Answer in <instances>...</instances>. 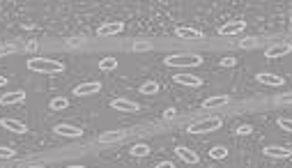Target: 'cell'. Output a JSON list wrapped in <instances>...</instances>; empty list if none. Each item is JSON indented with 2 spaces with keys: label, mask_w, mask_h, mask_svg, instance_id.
<instances>
[{
  "label": "cell",
  "mask_w": 292,
  "mask_h": 168,
  "mask_svg": "<svg viewBox=\"0 0 292 168\" xmlns=\"http://www.w3.org/2000/svg\"><path fill=\"white\" fill-rule=\"evenodd\" d=\"M28 69L30 72H37V74H62L65 72V65L60 60H53V58H28Z\"/></svg>",
  "instance_id": "1"
},
{
  "label": "cell",
  "mask_w": 292,
  "mask_h": 168,
  "mask_svg": "<svg viewBox=\"0 0 292 168\" xmlns=\"http://www.w3.org/2000/svg\"><path fill=\"white\" fill-rule=\"evenodd\" d=\"M164 65L166 67H198L202 65V58L195 53H177L164 58Z\"/></svg>",
  "instance_id": "2"
},
{
  "label": "cell",
  "mask_w": 292,
  "mask_h": 168,
  "mask_svg": "<svg viewBox=\"0 0 292 168\" xmlns=\"http://www.w3.org/2000/svg\"><path fill=\"white\" fill-rule=\"evenodd\" d=\"M223 120L221 118H207V120H198V122L189 124V134H207V131H217L221 129Z\"/></svg>",
  "instance_id": "3"
},
{
  "label": "cell",
  "mask_w": 292,
  "mask_h": 168,
  "mask_svg": "<svg viewBox=\"0 0 292 168\" xmlns=\"http://www.w3.org/2000/svg\"><path fill=\"white\" fill-rule=\"evenodd\" d=\"M99 90H101V83H99V81H85V83L76 85L74 95L76 97H90V95H97Z\"/></svg>",
  "instance_id": "4"
},
{
  "label": "cell",
  "mask_w": 292,
  "mask_h": 168,
  "mask_svg": "<svg viewBox=\"0 0 292 168\" xmlns=\"http://www.w3.org/2000/svg\"><path fill=\"white\" fill-rule=\"evenodd\" d=\"M127 138V131H104L99 136V143L101 145H115V143H122Z\"/></svg>",
  "instance_id": "5"
},
{
  "label": "cell",
  "mask_w": 292,
  "mask_h": 168,
  "mask_svg": "<svg viewBox=\"0 0 292 168\" xmlns=\"http://www.w3.org/2000/svg\"><path fill=\"white\" fill-rule=\"evenodd\" d=\"M124 30V23L122 21H111V23H104V25H99L97 35L99 37H111V35H118V32Z\"/></svg>",
  "instance_id": "6"
},
{
  "label": "cell",
  "mask_w": 292,
  "mask_h": 168,
  "mask_svg": "<svg viewBox=\"0 0 292 168\" xmlns=\"http://www.w3.org/2000/svg\"><path fill=\"white\" fill-rule=\"evenodd\" d=\"M111 108H115V111H120V113H138V104L131 99H113L111 101Z\"/></svg>",
  "instance_id": "7"
},
{
  "label": "cell",
  "mask_w": 292,
  "mask_h": 168,
  "mask_svg": "<svg viewBox=\"0 0 292 168\" xmlns=\"http://www.w3.org/2000/svg\"><path fill=\"white\" fill-rule=\"evenodd\" d=\"M262 152H265V157H271V159H288V157H292L290 147H281V145H267Z\"/></svg>",
  "instance_id": "8"
},
{
  "label": "cell",
  "mask_w": 292,
  "mask_h": 168,
  "mask_svg": "<svg viewBox=\"0 0 292 168\" xmlns=\"http://www.w3.org/2000/svg\"><path fill=\"white\" fill-rule=\"evenodd\" d=\"M25 101V92L23 90H14L7 92V95H0V106H14V104H21Z\"/></svg>",
  "instance_id": "9"
},
{
  "label": "cell",
  "mask_w": 292,
  "mask_h": 168,
  "mask_svg": "<svg viewBox=\"0 0 292 168\" xmlns=\"http://www.w3.org/2000/svg\"><path fill=\"white\" fill-rule=\"evenodd\" d=\"M172 81L175 83H180V85H187V88H198V85H202V78L200 76H194V74H175L172 76Z\"/></svg>",
  "instance_id": "10"
},
{
  "label": "cell",
  "mask_w": 292,
  "mask_h": 168,
  "mask_svg": "<svg viewBox=\"0 0 292 168\" xmlns=\"http://www.w3.org/2000/svg\"><path fill=\"white\" fill-rule=\"evenodd\" d=\"M55 134L58 136H67V138H81L83 136V129L74 127V124H55Z\"/></svg>",
  "instance_id": "11"
},
{
  "label": "cell",
  "mask_w": 292,
  "mask_h": 168,
  "mask_svg": "<svg viewBox=\"0 0 292 168\" xmlns=\"http://www.w3.org/2000/svg\"><path fill=\"white\" fill-rule=\"evenodd\" d=\"M244 28H246V23L244 21H230V23H225V25H221L219 28V32L223 35V37H228V35H240V32H244Z\"/></svg>",
  "instance_id": "12"
},
{
  "label": "cell",
  "mask_w": 292,
  "mask_h": 168,
  "mask_svg": "<svg viewBox=\"0 0 292 168\" xmlns=\"http://www.w3.org/2000/svg\"><path fill=\"white\" fill-rule=\"evenodd\" d=\"M0 127L7 131H14V134H25V131H28V127L23 122H19V120H14V118H2V120H0Z\"/></svg>",
  "instance_id": "13"
},
{
  "label": "cell",
  "mask_w": 292,
  "mask_h": 168,
  "mask_svg": "<svg viewBox=\"0 0 292 168\" xmlns=\"http://www.w3.org/2000/svg\"><path fill=\"white\" fill-rule=\"evenodd\" d=\"M292 51V44H274L265 51V58H283Z\"/></svg>",
  "instance_id": "14"
},
{
  "label": "cell",
  "mask_w": 292,
  "mask_h": 168,
  "mask_svg": "<svg viewBox=\"0 0 292 168\" xmlns=\"http://www.w3.org/2000/svg\"><path fill=\"white\" fill-rule=\"evenodd\" d=\"M258 81L265 85H271V88H281V85L285 83V78L283 76H276V74H267V72H262V74H258Z\"/></svg>",
  "instance_id": "15"
},
{
  "label": "cell",
  "mask_w": 292,
  "mask_h": 168,
  "mask_svg": "<svg viewBox=\"0 0 292 168\" xmlns=\"http://www.w3.org/2000/svg\"><path fill=\"white\" fill-rule=\"evenodd\" d=\"M175 154H177V157H180L184 164H198V161H200V157H198L194 150H189V147H184V145L175 147Z\"/></svg>",
  "instance_id": "16"
},
{
  "label": "cell",
  "mask_w": 292,
  "mask_h": 168,
  "mask_svg": "<svg viewBox=\"0 0 292 168\" xmlns=\"http://www.w3.org/2000/svg\"><path fill=\"white\" fill-rule=\"evenodd\" d=\"M230 101V97L228 95H217V97H207V99L202 101V108H221L225 106Z\"/></svg>",
  "instance_id": "17"
},
{
  "label": "cell",
  "mask_w": 292,
  "mask_h": 168,
  "mask_svg": "<svg viewBox=\"0 0 292 168\" xmlns=\"http://www.w3.org/2000/svg\"><path fill=\"white\" fill-rule=\"evenodd\" d=\"M175 35L180 39H202L200 30H195V28H184V25H180V28L175 30Z\"/></svg>",
  "instance_id": "18"
},
{
  "label": "cell",
  "mask_w": 292,
  "mask_h": 168,
  "mask_svg": "<svg viewBox=\"0 0 292 168\" xmlns=\"http://www.w3.org/2000/svg\"><path fill=\"white\" fill-rule=\"evenodd\" d=\"M138 92H141V95H157V92H159V83H157V81H145V83L138 88Z\"/></svg>",
  "instance_id": "19"
},
{
  "label": "cell",
  "mask_w": 292,
  "mask_h": 168,
  "mask_svg": "<svg viewBox=\"0 0 292 168\" xmlns=\"http://www.w3.org/2000/svg\"><path fill=\"white\" fill-rule=\"evenodd\" d=\"M131 157H147L150 154V145H145V143H136V145H131Z\"/></svg>",
  "instance_id": "20"
},
{
  "label": "cell",
  "mask_w": 292,
  "mask_h": 168,
  "mask_svg": "<svg viewBox=\"0 0 292 168\" xmlns=\"http://www.w3.org/2000/svg\"><path fill=\"white\" fill-rule=\"evenodd\" d=\"M115 67H118V58H101L99 60V69L101 72H113Z\"/></svg>",
  "instance_id": "21"
},
{
  "label": "cell",
  "mask_w": 292,
  "mask_h": 168,
  "mask_svg": "<svg viewBox=\"0 0 292 168\" xmlns=\"http://www.w3.org/2000/svg\"><path fill=\"white\" fill-rule=\"evenodd\" d=\"M49 106H51V111H65V108L69 106V101L65 99V97H53V99L49 101Z\"/></svg>",
  "instance_id": "22"
},
{
  "label": "cell",
  "mask_w": 292,
  "mask_h": 168,
  "mask_svg": "<svg viewBox=\"0 0 292 168\" xmlns=\"http://www.w3.org/2000/svg\"><path fill=\"white\" fill-rule=\"evenodd\" d=\"M210 157L212 159H225V157H228V150H225L223 145H217L210 150Z\"/></svg>",
  "instance_id": "23"
},
{
  "label": "cell",
  "mask_w": 292,
  "mask_h": 168,
  "mask_svg": "<svg viewBox=\"0 0 292 168\" xmlns=\"http://www.w3.org/2000/svg\"><path fill=\"white\" fill-rule=\"evenodd\" d=\"M278 127L283 131H288V134H292V120L290 118H278Z\"/></svg>",
  "instance_id": "24"
},
{
  "label": "cell",
  "mask_w": 292,
  "mask_h": 168,
  "mask_svg": "<svg viewBox=\"0 0 292 168\" xmlns=\"http://www.w3.org/2000/svg\"><path fill=\"white\" fill-rule=\"evenodd\" d=\"M235 134H237V136H251V134H253V127H251V124H242V127H237Z\"/></svg>",
  "instance_id": "25"
},
{
  "label": "cell",
  "mask_w": 292,
  "mask_h": 168,
  "mask_svg": "<svg viewBox=\"0 0 292 168\" xmlns=\"http://www.w3.org/2000/svg\"><path fill=\"white\" fill-rule=\"evenodd\" d=\"M14 51H16L14 44H0V58H2V55H12Z\"/></svg>",
  "instance_id": "26"
},
{
  "label": "cell",
  "mask_w": 292,
  "mask_h": 168,
  "mask_svg": "<svg viewBox=\"0 0 292 168\" xmlns=\"http://www.w3.org/2000/svg\"><path fill=\"white\" fill-rule=\"evenodd\" d=\"M16 152L12 147H0V159H14Z\"/></svg>",
  "instance_id": "27"
},
{
  "label": "cell",
  "mask_w": 292,
  "mask_h": 168,
  "mask_svg": "<svg viewBox=\"0 0 292 168\" xmlns=\"http://www.w3.org/2000/svg\"><path fill=\"white\" fill-rule=\"evenodd\" d=\"M150 48H152L150 42H136L134 44V51H150Z\"/></svg>",
  "instance_id": "28"
},
{
  "label": "cell",
  "mask_w": 292,
  "mask_h": 168,
  "mask_svg": "<svg viewBox=\"0 0 292 168\" xmlns=\"http://www.w3.org/2000/svg\"><path fill=\"white\" fill-rule=\"evenodd\" d=\"M237 65V58H221V67H235Z\"/></svg>",
  "instance_id": "29"
},
{
  "label": "cell",
  "mask_w": 292,
  "mask_h": 168,
  "mask_svg": "<svg viewBox=\"0 0 292 168\" xmlns=\"http://www.w3.org/2000/svg\"><path fill=\"white\" fill-rule=\"evenodd\" d=\"M240 46L242 48H255V46H258V39H244Z\"/></svg>",
  "instance_id": "30"
},
{
  "label": "cell",
  "mask_w": 292,
  "mask_h": 168,
  "mask_svg": "<svg viewBox=\"0 0 292 168\" xmlns=\"http://www.w3.org/2000/svg\"><path fill=\"white\" fill-rule=\"evenodd\" d=\"M175 115H177V111H175V108H166V111H164V118H166V120H172Z\"/></svg>",
  "instance_id": "31"
},
{
  "label": "cell",
  "mask_w": 292,
  "mask_h": 168,
  "mask_svg": "<svg viewBox=\"0 0 292 168\" xmlns=\"http://www.w3.org/2000/svg\"><path fill=\"white\" fill-rule=\"evenodd\" d=\"M278 104H292V95H283V97H278Z\"/></svg>",
  "instance_id": "32"
},
{
  "label": "cell",
  "mask_w": 292,
  "mask_h": 168,
  "mask_svg": "<svg viewBox=\"0 0 292 168\" xmlns=\"http://www.w3.org/2000/svg\"><path fill=\"white\" fill-rule=\"evenodd\" d=\"M157 168H175L170 164V161H161V164H157Z\"/></svg>",
  "instance_id": "33"
},
{
  "label": "cell",
  "mask_w": 292,
  "mask_h": 168,
  "mask_svg": "<svg viewBox=\"0 0 292 168\" xmlns=\"http://www.w3.org/2000/svg\"><path fill=\"white\" fill-rule=\"evenodd\" d=\"M25 48H28V51H37V42H28Z\"/></svg>",
  "instance_id": "34"
},
{
  "label": "cell",
  "mask_w": 292,
  "mask_h": 168,
  "mask_svg": "<svg viewBox=\"0 0 292 168\" xmlns=\"http://www.w3.org/2000/svg\"><path fill=\"white\" fill-rule=\"evenodd\" d=\"M78 44H81V39H78V37H76V39H69V46H78Z\"/></svg>",
  "instance_id": "35"
},
{
  "label": "cell",
  "mask_w": 292,
  "mask_h": 168,
  "mask_svg": "<svg viewBox=\"0 0 292 168\" xmlns=\"http://www.w3.org/2000/svg\"><path fill=\"white\" fill-rule=\"evenodd\" d=\"M0 85H7V78L5 76H0Z\"/></svg>",
  "instance_id": "36"
},
{
  "label": "cell",
  "mask_w": 292,
  "mask_h": 168,
  "mask_svg": "<svg viewBox=\"0 0 292 168\" xmlns=\"http://www.w3.org/2000/svg\"><path fill=\"white\" fill-rule=\"evenodd\" d=\"M28 168H46V166H39V164H37V166H28Z\"/></svg>",
  "instance_id": "37"
},
{
  "label": "cell",
  "mask_w": 292,
  "mask_h": 168,
  "mask_svg": "<svg viewBox=\"0 0 292 168\" xmlns=\"http://www.w3.org/2000/svg\"><path fill=\"white\" fill-rule=\"evenodd\" d=\"M67 168H85V166H67Z\"/></svg>",
  "instance_id": "38"
}]
</instances>
